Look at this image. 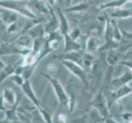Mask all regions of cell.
<instances>
[{
  "instance_id": "9",
  "label": "cell",
  "mask_w": 132,
  "mask_h": 123,
  "mask_svg": "<svg viewBox=\"0 0 132 123\" xmlns=\"http://www.w3.org/2000/svg\"><path fill=\"white\" fill-rule=\"evenodd\" d=\"M13 41H14L15 44L17 45L18 47H20L21 49L27 50V51L32 49L34 39L31 37L28 33L23 32Z\"/></svg>"
},
{
  "instance_id": "25",
  "label": "cell",
  "mask_w": 132,
  "mask_h": 123,
  "mask_svg": "<svg viewBox=\"0 0 132 123\" xmlns=\"http://www.w3.org/2000/svg\"><path fill=\"white\" fill-rule=\"evenodd\" d=\"M17 29V24H16V22H14V23H12L11 25H9L7 26V31L9 33H12V32H14V31H16Z\"/></svg>"
},
{
  "instance_id": "19",
  "label": "cell",
  "mask_w": 132,
  "mask_h": 123,
  "mask_svg": "<svg viewBox=\"0 0 132 123\" xmlns=\"http://www.w3.org/2000/svg\"><path fill=\"white\" fill-rule=\"evenodd\" d=\"M120 52L117 49H112L107 52L106 62L110 67H115L120 62Z\"/></svg>"
},
{
  "instance_id": "5",
  "label": "cell",
  "mask_w": 132,
  "mask_h": 123,
  "mask_svg": "<svg viewBox=\"0 0 132 123\" xmlns=\"http://www.w3.org/2000/svg\"><path fill=\"white\" fill-rule=\"evenodd\" d=\"M90 104L94 110L97 111L98 113H99L100 116L103 118V120L110 117V112H109L107 98L101 91H99L94 95Z\"/></svg>"
},
{
  "instance_id": "2",
  "label": "cell",
  "mask_w": 132,
  "mask_h": 123,
  "mask_svg": "<svg viewBox=\"0 0 132 123\" xmlns=\"http://www.w3.org/2000/svg\"><path fill=\"white\" fill-rule=\"evenodd\" d=\"M42 76H44V78L46 79L50 83V85H52L53 89L54 91V94H55L56 97L57 99L58 103L60 104L61 106H64V107H67V108L69 107V104L71 101L72 97L70 96V95L67 93L66 89L61 84V82L57 79L53 78V77H52L51 76H49L48 74L42 73Z\"/></svg>"
},
{
  "instance_id": "31",
  "label": "cell",
  "mask_w": 132,
  "mask_h": 123,
  "mask_svg": "<svg viewBox=\"0 0 132 123\" xmlns=\"http://www.w3.org/2000/svg\"><path fill=\"white\" fill-rule=\"evenodd\" d=\"M65 3H66V6L67 7H69L71 6V3H72V0H64Z\"/></svg>"
},
{
  "instance_id": "10",
  "label": "cell",
  "mask_w": 132,
  "mask_h": 123,
  "mask_svg": "<svg viewBox=\"0 0 132 123\" xmlns=\"http://www.w3.org/2000/svg\"><path fill=\"white\" fill-rule=\"evenodd\" d=\"M132 94V87L129 85H125L119 88L114 89L112 91V98L114 103H118L123 99L125 97Z\"/></svg>"
},
{
  "instance_id": "29",
  "label": "cell",
  "mask_w": 132,
  "mask_h": 123,
  "mask_svg": "<svg viewBox=\"0 0 132 123\" xmlns=\"http://www.w3.org/2000/svg\"><path fill=\"white\" fill-rule=\"evenodd\" d=\"M0 123H26V122L21 121H8L6 119H3L2 121H0Z\"/></svg>"
},
{
  "instance_id": "18",
  "label": "cell",
  "mask_w": 132,
  "mask_h": 123,
  "mask_svg": "<svg viewBox=\"0 0 132 123\" xmlns=\"http://www.w3.org/2000/svg\"><path fill=\"white\" fill-rule=\"evenodd\" d=\"M130 2L132 3V0H112V1H109L106 3L100 4L98 8L99 11H104L108 8H120L123 7L125 4Z\"/></svg>"
},
{
  "instance_id": "23",
  "label": "cell",
  "mask_w": 132,
  "mask_h": 123,
  "mask_svg": "<svg viewBox=\"0 0 132 123\" xmlns=\"http://www.w3.org/2000/svg\"><path fill=\"white\" fill-rule=\"evenodd\" d=\"M10 80L14 83L15 85H16L17 86H21L24 84V82L26 80H25V78L23 77V76L22 75H19V74H16V73H14L13 75H12L10 77Z\"/></svg>"
},
{
  "instance_id": "3",
  "label": "cell",
  "mask_w": 132,
  "mask_h": 123,
  "mask_svg": "<svg viewBox=\"0 0 132 123\" xmlns=\"http://www.w3.org/2000/svg\"><path fill=\"white\" fill-rule=\"evenodd\" d=\"M104 44L99 48V52L109 51L112 49H117L119 43L115 41L113 37V26L112 19L108 15L105 16V32H104Z\"/></svg>"
},
{
  "instance_id": "32",
  "label": "cell",
  "mask_w": 132,
  "mask_h": 123,
  "mask_svg": "<svg viewBox=\"0 0 132 123\" xmlns=\"http://www.w3.org/2000/svg\"><path fill=\"white\" fill-rule=\"evenodd\" d=\"M0 44H1V43H0Z\"/></svg>"
},
{
  "instance_id": "16",
  "label": "cell",
  "mask_w": 132,
  "mask_h": 123,
  "mask_svg": "<svg viewBox=\"0 0 132 123\" xmlns=\"http://www.w3.org/2000/svg\"><path fill=\"white\" fill-rule=\"evenodd\" d=\"M57 17L59 19V30H60L62 36L65 34L70 33V25L68 22L64 13L62 12L60 8L57 7Z\"/></svg>"
},
{
  "instance_id": "15",
  "label": "cell",
  "mask_w": 132,
  "mask_h": 123,
  "mask_svg": "<svg viewBox=\"0 0 132 123\" xmlns=\"http://www.w3.org/2000/svg\"><path fill=\"white\" fill-rule=\"evenodd\" d=\"M109 17L111 19H127V18L132 17V7L128 8H116L113 11Z\"/></svg>"
},
{
  "instance_id": "11",
  "label": "cell",
  "mask_w": 132,
  "mask_h": 123,
  "mask_svg": "<svg viewBox=\"0 0 132 123\" xmlns=\"http://www.w3.org/2000/svg\"><path fill=\"white\" fill-rule=\"evenodd\" d=\"M18 14L8 9L0 7V21L3 24H5L7 26L14 22H16Z\"/></svg>"
},
{
  "instance_id": "12",
  "label": "cell",
  "mask_w": 132,
  "mask_h": 123,
  "mask_svg": "<svg viewBox=\"0 0 132 123\" xmlns=\"http://www.w3.org/2000/svg\"><path fill=\"white\" fill-rule=\"evenodd\" d=\"M62 37H63L64 41H65L64 53L73 52V51H80V50H82L81 44L77 42L75 39L72 38L71 36L70 35V33L63 35Z\"/></svg>"
},
{
  "instance_id": "7",
  "label": "cell",
  "mask_w": 132,
  "mask_h": 123,
  "mask_svg": "<svg viewBox=\"0 0 132 123\" xmlns=\"http://www.w3.org/2000/svg\"><path fill=\"white\" fill-rule=\"evenodd\" d=\"M21 88L22 91H23V93L26 94V96L28 98L30 103H32L36 108H39V107L42 106L41 103H40L39 99H38L37 96H36L30 80H26L24 82V84L21 86Z\"/></svg>"
},
{
  "instance_id": "26",
  "label": "cell",
  "mask_w": 132,
  "mask_h": 123,
  "mask_svg": "<svg viewBox=\"0 0 132 123\" xmlns=\"http://www.w3.org/2000/svg\"><path fill=\"white\" fill-rule=\"evenodd\" d=\"M103 122L104 123H119L118 122L115 118H113V117H112L111 116L110 117H107V118H105V119L103 120Z\"/></svg>"
},
{
  "instance_id": "21",
  "label": "cell",
  "mask_w": 132,
  "mask_h": 123,
  "mask_svg": "<svg viewBox=\"0 0 132 123\" xmlns=\"http://www.w3.org/2000/svg\"><path fill=\"white\" fill-rule=\"evenodd\" d=\"M89 7V3L88 2H81L76 4L74 6H71L66 8L67 12H84L87 11Z\"/></svg>"
},
{
  "instance_id": "22",
  "label": "cell",
  "mask_w": 132,
  "mask_h": 123,
  "mask_svg": "<svg viewBox=\"0 0 132 123\" xmlns=\"http://www.w3.org/2000/svg\"><path fill=\"white\" fill-rule=\"evenodd\" d=\"M38 109V112L39 113V116L41 117L42 119L46 123H53V117L51 113H50L47 109H45L42 106L39 107Z\"/></svg>"
},
{
  "instance_id": "4",
  "label": "cell",
  "mask_w": 132,
  "mask_h": 123,
  "mask_svg": "<svg viewBox=\"0 0 132 123\" xmlns=\"http://www.w3.org/2000/svg\"><path fill=\"white\" fill-rule=\"evenodd\" d=\"M62 65L69 71L72 75L77 77L86 88L89 87V80L86 70L79 63L71 60H62Z\"/></svg>"
},
{
  "instance_id": "13",
  "label": "cell",
  "mask_w": 132,
  "mask_h": 123,
  "mask_svg": "<svg viewBox=\"0 0 132 123\" xmlns=\"http://www.w3.org/2000/svg\"><path fill=\"white\" fill-rule=\"evenodd\" d=\"M131 81H132V71L129 70L124 72L120 76L112 79L111 80V85L114 89H117L125 85H129V83Z\"/></svg>"
},
{
  "instance_id": "28",
  "label": "cell",
  "mask_w": 132,
  "mask_h": 123,
  "mask_svg": "<svg viewBox=\"0 0 132 123\" xmlns=\"http://www.w3.org/2000/svg\"><path fill=\"white\" fill-rule=\"evenodd\" d=\"M67 116L65 114H62H62H60L58 116V121L60 122L65 123L67 121Z\"/></svg>"
},
{
  "instance_id": "14",
  "label": "cell",
  "mask_w": 132,
  "mask_h": 123,
  "mask_svg": "<svg viewBox=\"0 0 132 123\" xmlns=\"http://www.w3.org/2000/svg\"><path fill=\"white\" fill-rule=\"evenodd\" d=\"M3 101L10 107H13L18 103V98L15 91L11 88H4L2 93Z\"/></svg>"
},
{
  "instance_id": "1",
  "label": "cell",
  "mask_w": 132,
  "mask_h": 123,
  "mask_svg": "<svg viewBox=\"0 0 132 123\" xmlns=\"http://www.w3.org/2000/svg\"><path fill=\"white\" fill-rule=\"evenodd\" d=\"M0 7L11 10L30 20H39V17L30 10L28 3L24 0H0Z\"/></svg>"
},
{
  "instance_id": "17",
  "label": "cell",
  "mask_w": 132,
  "mask_h": 123,
  "mask_svg": "<svg viewBox=\"0 0 132 123\" xmlns=\"http://www.w3.org/2000/svg\"><path fill=\"white\" fill-rule=\"evenodd\" d=\"M101 46L102 44H100L99 39L95 37V36H90L85 42V52L93 53L96 51H98Z\"/></svg>"
},
{
  "instance_id": "27",
  "label": "cell",
  "mask_w": 132,
  "mask_h": 123,
  "mask_svg": "<svg viewBox=\"0 0 132 123\" xmlns=\"http://www.w3.org/2000/svg\"><path fill=\"white\" fill-rule=\"evenodd\" d=\"M7 110L5 106H4V101L2 95H0V112H5Z\"/></svg>"
},
{
  "instance_id": "20",
  "label": "cell",
  "mask_w": 132,
  "mask_h": 123,
  "mask_svg": "<svg viewBox=\"0 0 132 123\" xmlns=\"http://www.w3.org/2000/svg\"><path fill=\"white\" fill-rule=\"evenodd\" d=\"M17 66L18 65H16V63H15V64H8L6 65L3 70L0 71V84H2L7 77H10L12 75L15 73Z\"/></svg>"
},
{
  "instance_id": "6",
  "label": "cell",
  "mask_w": 132,
  "mask_h": 123,
  "mask_svg": "<svg viewBox=\"0 0 132 123\" xmlns=\"http://www.w3.org/2000/svg\"><path fill=\"white\" fill-rule=\"evenodd\" d=\"M30 51V50L27 51V50L21 49L20 47L17 46L13 40L0 44V57L7 55H16V54L17 55L24 56Z\"/></svg>"
},
{
  "instance_id": "30",
  "label": "cell",
  "mask_w": 132,
  "mask_h": 123,
  "mask_svg": "<svg viewBox=\"0 0 132 123\" xmlns=\"http://www.w3.org/2000/svg\"><path fill=\"white\" fill-rule=\"evenodd\" d=\"M5 66H6V64L4 63V62L1 59V58H0V71L3 70V68L5 67Z\"/></svg>"
},
{
  "instance_id": "24",
  "label": "cell",
  "mask_w": 132,
  "mask_h": 123,
  "mask_svg": "<svg viewBox=\"0 0 132 123\" xmlns=\"http://www.w3.org/2000/svg\"><path fill=\"white\" fill-rule=\"evenodd\" d=\"M121 117L124 121V122H127L132 120V114L130 112H124L121 115Z\"/></svg>"
},
{
  "instance_id": "8",
  "label": "cell",
  "mask_w": 132,
  "mask_h": 123,
  "mask_svg": "<svg viewBox=\"0 0 132 123\" xmlns=\"http://www.w3.org/2000/svg\"><path fill=\"white\" fill-rule=\"evenodd\" d=\"M132 48V32L125 30L121 28V39L119 42L117 50L121 53H126Z\"/></svg>"
}]
</instances>
